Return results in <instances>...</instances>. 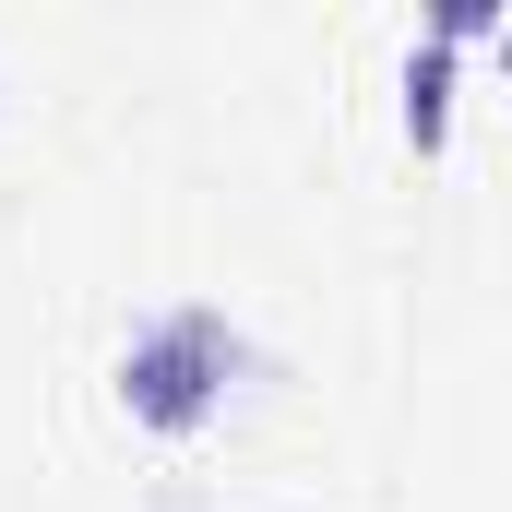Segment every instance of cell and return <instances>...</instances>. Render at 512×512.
<instances>
[{"label": "cell", "instance_id": "cell-1", "mask_svg": "<svg viewBox=\"0 0 512 512\" xmlns=\"http://www.w3.org/2000/svg\"><path fill=\"white\" fill-rule=\"evenodd\" d=\"M239 358H251V346H239V322H227V310H203V298H191V310H155V322L120 346V405L143 417V429H167V441H179V429H203V417L227 405Z\"/></svg>", "mask_w": 512, "mask_h": 512}, {"label": "cell", "instance_id": "cell-2", "mask_svg": "<svg viewBox=\"0 0 512 512\" xmlns=\"http://www.w3.org/2000/svg\"><path fill=\"white\" fill-rule=\"evenodd\" d=\"M441 120H453V48H417L405 60V131L441 143Z\"/></svg>", "mask_w": 512, "mask_h": 512}]
</instances>
